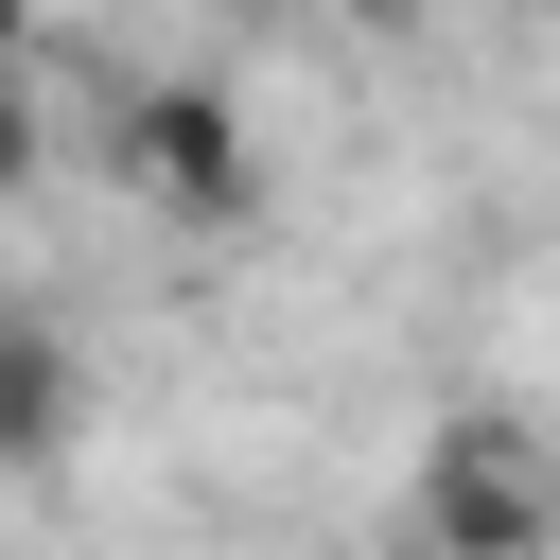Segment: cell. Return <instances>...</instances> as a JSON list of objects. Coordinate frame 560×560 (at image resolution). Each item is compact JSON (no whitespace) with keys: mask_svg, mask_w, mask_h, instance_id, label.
Returning a JSON list of instances; mask_svg holds the SVG:
<instances>
[{"mask_svg":"<svg viewBox=\"0 0 560 560\" xmlns=\"http://www.w3.org/2000/svg\"><path fill=\"white\" fill-rule=\"evenodd\" d=\"M18 35H35V0H0V70H18Z\"/></svg>","mask_w":560,"mask_h":560,"instance_id":"6","label":"cell"},{"mask_svg":"<svg viewBox=\"0 0 560 560\" xmlns=\"http://www.w3.org/2000/svg\"><path fill=\"white\" fill-rule=\"evenodd\" d=\"M105 158H122V192L175 210V228H245V210H262V140H245V105H228L210 70H140L122 122H105Z\"/></svg>","mask_w":560,"mask_h":560,"instance_id":"2","label":"cell"},{"mask_svg":"<svg viewBox=\"0 0 560 560\" xmlns=\"http://www.w3.org/2000/svg\"><path fill=\"white\" fill-rule=\"evenodd\" d=\"M70 438H88V368L35 298H0V472H52Z\"/></svg>","mask_w":560,"mask_h":560,"instance_id":"3","label":"cell"},{"mask_svg":"<svg viewBox=\"0 0 560 560\" xmlns=\"http://www.w3.org/2000/svg\"><path fill=\"white\" fill-rule=\"evenodd\" d=\"M402 542L420 560H560V455L525 420H438L420 438V490H402Z\"/></svg>","mask_w":560,"mask_h":560,"instance_id":"1","label":"cell"},{"mask_svg":"<svg viewBox=\"0 0 560 560\" xmlns=\"http://www.w3.org/2000/svg\"><path fill=\"white\" fill-rule=\"evenodd\" d=\"M525 18H560V0H525Z\"/></svg>","mask_w":560,"mask_h":560,"instance_id":"7","label":"cell"},{"mask_svg":"<svg viewBox=\"0 0 560 560\" xmlns=\"http://www.w3.org/2000/svg\"><path fill=\"white\" fill-rule=\"evenodd\" d=\"M332 18H350V35H420V0H332Z\"/></svg>","mask_w":560,"mask_h":560,"instance_id":"5","label":"cell"},{"mask_svg":"<svg viewBox=\"0 0 560 560\" xmlns=\"http://www.w3.org/2000/svg\"><path fill=\"white\" fill-rule=\"evenodd\" d=\"M0 192H35V88L0 70Z\"/></svg>","mask_w":560,"mask_h":560,"instance_id":"4","label":"cell"}]
</instances>
